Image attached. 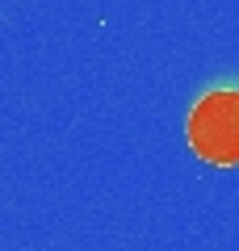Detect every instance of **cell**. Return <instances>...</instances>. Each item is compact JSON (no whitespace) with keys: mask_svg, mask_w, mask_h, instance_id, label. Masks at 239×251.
<instances>
[{"mask_svg":"<svg viewBox=\"0 0 239 251\" xmlns=\"http://www.w3.org/2000/svg\"><path fill=\"white\" fill-rule=\"evenodd\" d=\"M189 147L218 168L239 163V88H214L193 105Z\"/></svg>","mask_w":239,"mask_h":251,"instance_id":"cell-1","label":"cell"}]
</instances>
